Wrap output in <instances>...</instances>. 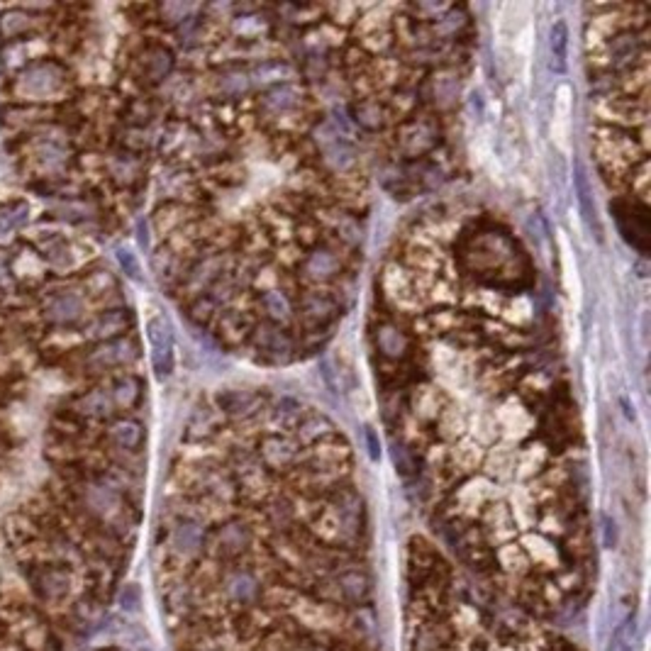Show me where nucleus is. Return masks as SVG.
Masks as SVG:
<instances>
[{
	"mask_svg": "<svg viewBox=\"0 0 651 651\" xmlns=\"http://www.w3.org/2000/svg\"><path fill=\"white\" fill-rule=\"evenodd\" d=\"M402 627V651H581L422 537L407 546Z\"/></svg>",
	"mask_w": 651,
	"mask_h": 651,
	"instance_id": "20e7f679",
	"label": "nucleus"
},
{
	"mask_svg": "<svg viewBox=\"0 0 651 651\" xmlns=\"http://www.w3.org/2000/svg\"><path fill=\"white\" fill-rule=\"evenodd\" d=\"M254 454L268 471H288L300 463L305 446L293 434H266L254 444Z\"/></svg>",
	"mask_w": 651,
	"mask_h": 651,
	"instance_id": "39448f33",
	"label": "nucleus"
},
{
	"mask_svg": "<svg viewBox=\"0 0 651 651\" xmlns=\"http://www.w3.org/2000/svg\"><path fill=\"white\" fill-rule=\"evenodd\" d=\"M169 478L154 578L174 651H383L349 461L191 444Z\"/></svg>",
	"mask_w": 651,
	"mask_h": 651,
	"instance_id": "f03ea898",
	"label": "nucleus"
},
{
	"mask_svg": "<svg viewBox=\"0 0 651 651\" xmlns=\"http://www.w3.org/2000/svg\"><path fill=\"white\" fill-rule=\"evenodd\" d=\"M344 261L339 254V242H324V244H312V249L300 259V273L307 283L324 285L332 283L341 276Z\"/></svg>",
	"mask_w": 651,
	"mask_h": 651,
	"instance_id": "423d86ee",
	"label": "nucleus"
},
{
	"mask_svg": "<svg viewBox=\"0 0 651 651\" xmlns=\"http://www.w3.org/2000/svg\"><path fill=\"white\" fill-rule=\"evenodd\" d=\"M437 429H439V439L444 441V444H451V441L466 437V429H468V420L466 415H463V410L459 405H454V402H446L444 410L439 412L437 420Z\"/></svg>",
	"mask_w": 651,
	"mask_h": 651,
	"instance_id": "f3484780",
	"label": "nucleus"
},
{
	"mask_svg": "<svg viewBox=\"0 0 651 651\" xmlns=\"http://www.w3.org/2000/svg\"><path fill=\"white\" fill-rule=\"evenodd\" d=\"M215 407L232 420H249L264 407V398L251 390H222L215 395Z\"/></svg>",
	"mask_w": 651,
	"mask_h": 651,
	"instance_id": "f8f14e48",
	"label": "nucleus"
},
{
	"mask_svg": "<svg viewBox=\"0 0 651 651\" xmlns=\"http://www.w3.org/2000/svg\"><path fill=\"white\" fill-rule=\"evenodd\" d=\"M101 651H125V649H115V647H108V649H101Z\"/></svg>",
	"mask_w": 651,
	"mask_h": 651,
	"instance_id": "b1692460",
	"label": "nucleus"
},
{
	"mask_svg": "<svg viewBox=\"0 0 651 651\" xmlns=\"http://www.w3.org/2000/svg\"><path fill=\"white\" fill-rule=\"evenodd\" d=\"M446 402H449L446 393L434 383H422L412 390V410H415V417H420L422 422L437 420Z\"/></svg>",
	"mask_w": 651,
	"mask_h": 651,
	"instance_id": "2eb2a0df",
	"label": "nucleus"
},
{
	"mask_svg": "<svg viewBox=\"0 0 651 651\" xmlns=\"http://www.w3.org/2000/svg\"><path fill=\"white\" fill-rule=\"evenodd\" d=\"M376 346H378V351L385 358H393V361H398V358L405 356L407 349H410V339H407V334L402 332L398 324L383 322L376 329Z\"/></svg>",
	"mask_w": 651,
	"mask_h": 651,
	"instance_id": "dca6fc26",
	"label": "nucleus"
},
{
	"mask_svg": "<svg viewBox=\"0 0 651 651\" xmlns=\"http://www.w3.org/2000/svg\"><path fill=\"white\" fill-rule=\"evenodd\" d=\"M162 8H0V145L18 188L74 220L120 217L145 183L152 91L174 71Z\"/></svg>",
	"mask_w": 651,
	"mask_h": 651,
	"instance_id": "7ed1b4c3",
	"label": "nucleus"
},
{
	"mask_svg": "<svg viewBox=\"0 0 651 651\" xmlns=\"http://www.w3.org/2000/svg\"><path fill=\"white\" fill-rule=\"evenodd\" d=\"M495 422L500 429V439L510 441V444H522L529 432H532V412L529 407H525V402L517 398H507L498 410H493Z\"/></svg>",
	"mask_w": 651,
	"mask_h": 651,
	"instance_id": "0eeeda50",
	"label": "nucleus"
},
{
	"mask_svg": "<svg viewBox=\"0 0 651 651\" xmlns=\"http://www.w3.org/2000/svg\"><path fill=\"white\" fill-rule=\"evenodd\" d=\"M329 434H334L332 422H329L327 417L317 415V412H310V415L302 417L300 424L295 427L293 437L300 441L302 446H310V444H315V441H319V439L329 437Z\"/></svg>",
	"mask_w": 651,
	"mask_h": 651,
	"instance_id": "6ab92c4d",
	"label": "nucleus"
},
{
	"mask_svg": "<svg viewBox=\"0 0 651 651\" xmlns=\"http://www.w3.org/2000/svg\"><path fill=\"white\" fill-rule=\"evenodd\" d=\"M147 336L152 344V361L159 373H169L174 366V334L164 317H152L147 322Z\"/></svg>",
	"mask_w": 651,
	"mask_h": 651,
	"instance_id": "9b49d317",
	"label": "nucleus"
},
{
	"mask_svg": "<svg viewBox=\"0 0 651 651\" xmlns=\"http://www.w3.org/2000/svg\"><path fill=\"white\" fill-rule=\"evenodd\" d=\"M259 307H261L266 322L276 324V327H285L295 319V300L281 288H268L266 293H261Z\"/></svg>",
	"mask_w": 651,
	"mask_h": 651,
	"instance_id": "4468645a",
	"label": "nucleus"
},
{
	"mask_svg": "<svg viewBox=\"0 0 651 651\" xmlns=\"http://www.w3.org/2000/svg\"><path fill=\"white\" fill-rule=\"evenodd\" d=\"M400 147L405 149L410 157H417V154L427 152V149L434 147V130L429 127L424 120H417V123H410L402 127V135H400Z\"/></svg>",
	"mask_w": 651,
	"mask_h": 651,
	"instance_id": "a211bd4d",
	"label": "nucleus"
},
{
	"mask_svg": "<svg viewBox=\"0 0 651 651\" xmlns=\"http://www.w3.org/2000/svg\"><path fill=\"white\" fill-rule=\"evenodd\" d=\"M576 193H578V203H581V210L586 215V220L590 225H598V217H595V205H593V198H590V186L586 179V171H583L581 164H576Z\"/></svg>",
	"mask_w": 651,
	"mask_h": 651,
	"instance_id": "5701e85b",
	"label": "nucleus"
},
{
	"mask_svg": "<svg viewBox=\"0 0 651 651\" xmlns=\"http://www.w3.org/2000/svg\"><path fill=\"white\" fill-rule=\"evenodd\" d=\"M251 344L256 346L266 358L271 361H285L293 351V339L288 336L283 327H276L271 322L264 324H254L251 334H249Z\"/></svg>",
	"mask_w": 651,
	"mask_h": 651,
	"instance_id": "9d476101",
	"label": "nucleus"
},
{
	"mask_svg": "<svg viewBox=\"0 0 651 651\" xmlns=\"http://www.w3.org/2000/svg\"><path fill=\"white\" fill-rule=\"evenodd\" d=\"M385 108L378 98H363L361 103L354 106V120L366 130H378L385 123Z\"/></svg>",
	"mask_w": 651,
	"mask_h": 651,
	"instance_id": "4be33fe9",
	"label": "nucleus"
},
{
	"mask_svg": "<svg viewBox=\"0 0 651 651\" xmlns=\"http://www.w3.org/2000/svg\"><path fill=\"white\" fill-rule=\"evenodd\" d=\"M341 310V302L339 298H334L329 290H319V288H310V290H302L295 300V315L305 319L307 324H327L339 315Z\"/></svg>",
	"mask_w": 651,
	"mask_h": 651,
	"instance_id": "6e6552de",
	"label": "nucleus"
},
{
	"mask_svg": "<svg viewBox=\"0 0 651 651\" xmlns=\"http://www.w3.org/2000/svg\"><path fill=\"white\" fill-rule=\"evenodd\" d=\"M571 91L568 86H561L556 93V108H554V127H551V135H554L559 149H566L568 142V127H571Z\"/></svg>",
	"mask_w": 651,
	"mask_h": 651,
	"instance_id": "aec40b11",
	"label": "nucleus"
},
{
	"mask_svg": "<svg viewBox=\"0 0 651 651\" xmlns=\"http://www.w3.org/2000/svg\"><path fill=\"white\" fill-rule=\"evenodd\" d=\"M383 290L400 310L410 312V310H420V288H417L415 278L407 268L398 266V264H390L383 271Z\"/></svg>",
	"mask_w": 651,
	"mask_h": 651,
	"instance_id": "1a4fd4ad",
	"label": "nucleus"
},
{
	"mask_svg": "<svg viewBox=\"0 0 651 651\" xmlns=\"http://www.w3.org/2000/svg\"><path fill=\"white\" fill-rule=\"evenodd\" d=\"M549 52H551V69L564 74L568 59V25L564 20H556L549 32Z\"/></svg>",
	"mask_w": 651,
	"mask_h": 651,
	"instance_id": "412c9836",
	"label": "nucleus"
},
{
	"mask_svg": "<svg viewBox=\"0 0 651 651\" xmlns=\"http://www.w3.org/2000/svg\"><path fill=\"white\" fill-rule=\"evenodd\" d=\"M302 93L300 88L293 84H278L273 88H268L261 96V108L266 113V118H285V115L295 113L302 103Z\"/></svg>",
	"mask_w": 651,
	"mask_h": 651,
	"instance_id": "ddd939ff",
	"label": "nucleus"
},
{
	"mask_svg": "<svg viewBox=\"0 0 651 651\" xmlns=\"http://www.w3.org/2000/svg\"><path fill=\"white\" fill-rule=\"evenodd\" d=\"M142 349L120 281L79 220L0 188V571L69 573L106 610L137 539ZM32 605V603H30Z\"/></svg>",
	"mask_w": 651,
	"mask_h": 651,
	"instance_id": "f257e3e1",
	"label": "nucleus"
}]
</instances>
